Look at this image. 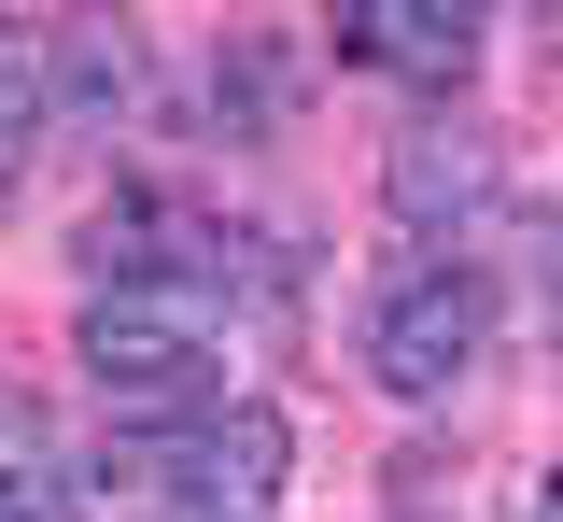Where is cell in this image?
Here are the masks:
<instances>
[{"label":"cell","instance_id":"cell-1","mask_svg":"<svg viewBox=\"0 0 563 522\" xmlns=\"http://www.w3.org/2000/svg\"><path fill=\"white\" fill-rule=\"evenodd\" d=\"M85 381L113 395V424H211L225 410V339L198 283H113L85 297Z\"/></svg>","mask_w":563,"mask_h":522},{"label":"cell","instance_id":"cell-2","mask_svg":"<svg viewBox=\"0 0 563 522\" xmlns=\"http://www.w3.org/2000/svg\"><path fill=\"white\" fill-rule=\"evenodd\" d=\"M479 354H493V283L479 269H409L395 297L366 311V368H380V395H409V410L465 395Z\"/></svg>","mask_w":563,"mask_h":522},{"label":"cell","instance_id":"cell-3","mask_svg":"<svg viewBox=\"0 0 563 522\" xmlns=\"http://www.w3.org/2000/svg\"><path fill=\"white\" fill-rule=\"evenodd\" d=\"M282 466H296V438H282L268 395H225L211 424H169L184 522H268V509H282Z\"/></svg>","mask_w":563,"mask_h":522},{"label":"cell","instance_id":"cell-4","mask_svg":"<svg viewBox=\"0 0 563 522\" xmlns=\"http://www.w3.org/2000/svg\"><path fill=\"white\" fill-rule=\"evenodd\" d=\"M324 29H339V57H366V72L451 99V85L479 72V29H493V14H465V0H339Z\"/></svg>","mask_w":563,"mask_h":522},{"label":"cell","instance_id":"cell-5","mask_svg":"<svg viewBox=\"0 0 563 522\" xmlns=\"http://www.w3.org/2000/svg\"><path fill=\"white\" fill-rule=\"evenodd\" d=\"M380 184H395V213H409V226H479L493 198H507V170H493L479 128H409Z\"/></svg>","mask_w":563,"mask_h":522},{"label":"cell","instance_id":"cell-6","mask_svg":"<svg viewBox=\"0 0 563 522\" xmlns=\"http://www.w3.org/2000/svg\"><path fill=\"white\" fill-rule=\"evenodd\" d=\"M0 522H70L57 438H43V410H14V395H0Z\"/></svg>","mask_w":563,"mask_h":522},{"label":"cell","instance_id":"cell-7","mask_svg":"<svg viewBox=\"0 0 563 522\" xmlns=\"http://www.w3.org/2000/svg\"><path fill=\"white\" fill-rule=\"evenodd\" d=\"M43 128H57V72L0 43V198L29 184V155H43Z\"/></svg>","mask_w":563,"mask_h":522},{"label":"cell","instance_id":"cell-8","mask_svg":"<svg viewBox=\"0 0 563 522\" xmlns=\"http://www.w3.org/2000/svg\"><path fill=\"white\" fill-rule=\"evenodd\" d=\"M57 85H70V99H113V85H128V29H113V14H70Z\"/></svg>","mask_w":563,"mask_h":522},{"label":"cell","instance_id":"cell-9","mask_svg":"<svg viewBox=\"0 0 563 522\" xmlns=\"http://www.w3.org/2000/svg\"><path fill=\"white\" fill-rule=\"evenodd\" d=\"M536 522H563V466H550V509H536Z\"/></svg>","mask_w":563,"mask_h":522},{"label":"cell","instance_id":"cell-10","mask_svg":"<svg viewBox=\"0 0 563 522\" xmlns=\"http://www.w3.org/2000/svg\"><path fill=\"white\" fill-rule=\"evenodd\" d=\"M550 339H563V311H550Z\"/></svg>","mask_w":563,"mask_h":522}]
</instances>
